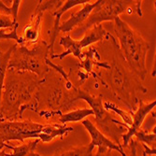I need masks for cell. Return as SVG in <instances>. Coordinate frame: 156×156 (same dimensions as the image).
Here are the masks:
<instances>
[{
    "label": "cell",
    "mask_w": 156,
    "mask_h": 156,
    "mask_svg": "<svg viewBox=\"0 0 156 156\" xmlns=\"http://www.w3.org/2000/svg\"><path fill=\"white\" fill-rule=\"evenodd\" d=\"M45 80L29 72L8 69L2 91L0 121L22 120L26 109L37 113L38 94L36 91Z\"/></svg>",
    "instance_id": "cell-1"
},
{
    "label": "cell",
    "mask_w": 156,
    "mask_h": 156,
    "mask_svg": "<svg viewBox=\"0 0 156 156\" xmlns=\"http://www.w3.org/2000/svg\"><path fill=\"white\" fill-rule=\"evenodd\" d=\"M73 131V127L62 123L42 124L30 120L0 121V150L4 148L5 143L11 140L24 143L26 138H35L48 143L57 136L63 139Z\"/></svg>",
    "instance_id": "cell-2"
},
{
    "label": "cell",
    "mask_w": 156,
    "mask_h": 156,
    "mask_svg": "<svg viewBox=\"0 0 156 156\" xmlns=\"http://www.w3.org/2000/svg\"><path fill=\"white\" fill-rule=\"evenodd\" d=\"M114 32L120 42L118 51L129 68L140 79L145 80L148 69L146 65L150 43L120 17L114 20Z\"/></svg>",
    "instance_id": "cell-3"
},
{
    "label": "cell",
    "mask_w": 156,
    "mask_h": 156,
    "mask_svg": "<svg viewBox=\"0 0 156 156\" xmlns=\"http://www.w3.org/2000/svg\"><path fill=\"white\" fill-rule=\"evenodd\" d=\"M106 77L101 78L97 76L104 86L108 87L114 95L127 106L130 111L134 112L136 109L139 99L136 96V88L146 94L148 90L131 76V74L117 61L109 63V68L106 69Z\"/></svg>",
    "instance_id": "cell-4"
},
{
    "label": "cell",
    "mask_w": 156,
    "mask_h": 156,
    "mask_svg": "<svg viewBox=\"0 0 156 156\" xmlns=\"http://www.w3.org/2000/svg\"><path fill=\"white\" fill-rule=\"evenodd\" d=\"M48 55H50V48L45 40L38 41L32 49L17 44L10 56L8 69L18 72H30L44 80L46 74L51 69L46 64Z\"/></svg>",
    "instance_id": "cell-5"
},
{
    "label": "cell",
    "mask_w": 156,
    "mask_h": 156,
    "mask_svg": "<svg viewBox=\"0 0 156 156\" xmlns=\"http://www.w3.org/2000/svg\"><path fill=\"white\" fill-rule=\"evenodd\" d=\"M136 1H123V0H98L97 6L91 12L84 23L72 31V37L78 38L84 36L92 27L102 24L103 22L114 21L120 14L126 11Z\"/></svg>",
    "instance_id": "cell-6"
},
{
    "label": "cell",
    "mask_w": 156,
    "mask_h": 156,
    "mask_svg": "<svg viewBox=\"0 0 156 156\" xmlns=\"http://www.w3.org/2000/svg\"><path fill=\"white\" fill-rule=\"evenodd\" d=\"M105 37H108V32H107V30L105 29L102 24H98V25L92 27L91 29L88 30L86 34L81 37L80 40H76L70 36L62 37L59 41V44L65 47L66 51L59 54L54 53L53 55L51 56V59L58 58L62 60L68 54H72L80 61H81L83 58L81 50L85 47H89L90 45L96 43L98 41L103 40Z\"/></svg>",
    "instance_id": "cell-7"
},
{
    "label": "cell",
    "mask_w": 156,
    "mask_h": 156,
    "mask_svg": "<svg viewBox=\"0 0 156 156\" xmlns=\"http://www.w3.org/2000/svg\"><path fill=\"white\" fill-rule=\"evenodd\" d=\"M65 1L62 0H51V1H38L34 13L31 15L30 22L23 29V36L22 37L23 45H36L40 37V23L42 16L46 10H55L59 9Z\"/></svg>",
    "instance_id": "cell-8"
},
{
    "label": "cell",
    "mask_w": 156,
    "mask_h": 156,
    "mask_svg": "<svg viewBox=\"0 0 156 156\" xmlns=\"http://www.w3.org/2000/svg\"><path fill=\"white\" fill-rule=\"evenodd\" d=\"M156 101H151L150 103H144L142 99H139L136 110L132 112V123L129 126L127 131L122 135V138L123 141V144H122V147H128L129 142L132 139V137L135 136V134L141 129L144 120L147 118V116L152 111L153 108H155Z\"/></svg>",
    "instance_id": "cell-9"
},
{
    "label": "cell",
    "mask_w": 156,
    "mask_h": 156,
    "mask_svg": "<svg viewBox=\"0 0 156 156\" xmlns=\"http://www.w3.org/2000/svg\"><path fill=\"white\" fill-rule=\"evenodd\" d=\"M89 2V0H67V1H65L64 4L57 9H55L51 12V15L54 18V22H53V26L51 29L49 31V37H50V43H48L49 48H50V56L54 54V43L55 40L57 38V36L59 34V26H60V20H61V16L63 15V13H65L66 11H67L68 9H72L76 6L79 5H84Z\"/></svg>",
    "instance_id": "cell-10"
},
{
    "label": "cell",
    "mask_w": 156,
    "mask_h": 156,
    "mask_svg": "<svg viewBox=\"0 0 156 156\" xmlns=\"http://www.w3.org/2000/svg\"><path fill=\"white\" fill-rule=\"evenodd\" d=\"M82 125L85 127L92 138L91 144L94 147H106L109 150L117 151L122 156H127V154L124 152L123 149L119 147L117 144H115L111 139L108 138L100 130L97 128V126L94 125L89 119H84L81 121Z\"/></svg>",
    "instance_id": "cell-11"
},
{
    "label": "cell",
    "mask_w": 156,
    "mask_h": 156,
    "mask_svg": "<svg viewBox=\"0 0 156 156\" xmlns=\"http://www.w3.org/2000/svg\"><path fill=\"white\" fill-rule=\"evenodd\" d=\"M97 3H98V0L94 3H91V1H89L88 3L84 4L81 9H80L79 11L75 13H72L71 17L69 19L60 23L59 31L63 33H69L70 31H73L75 28H77L79 25H80L82 23L86 21V19L89 17L91 12L97 6Z\"/></svg>",
    "instance_id": "cell-12"
},
{
    "label": "cell",
    "mask_w": 156,
    "mask_h": 156,
    "mask_svg": "<svg viewBox=\"0 0 156 156\" xmlns=\"http://www.w3.org/2000/svg\"><path fill=\"white\" fill-rule=\"evenodd\" d=\"M82 60L79 65V67L83 68L86 71V75L92 74L94 78H97V74L93 71L94 66L97 67H101L102 69H108L109 63L108 62H100V55L94 48H90L88 51L82 52Z\"/></svg>",
    "instance_id": "cell-13"
},
{
    "label": "cell",
    "mask_w": 156,
    "mask_h": 156,
    "mask_svg": "<svg viewBox=\"0 0 156 156\" xmlns=\"http://www.w3.org/2000/svg\"><path fill=\"white\" fill-rule=\"evenodd\" d=\"M94 114V113L92 108H80L66 113H62L61 115L58 116V121L62 124H66V122H78L83 121L86 117Z\"/></svg>",
    "instance_id": "cell-14"
},
{
    "label": "cell",
    "mask_w": 156,
    "mask_h": 156,
    "mask_svg": "<svg viewBox=\"0 0 156 156\" xmlns=\"http://www.w3.org/2000/svg\"><path fill=\"white\" fill-rule=\"evenodd\" d=\"M39 141V139H34L28 143H23V145L18 147L5 143L4 148H8L12 151V153H5V156H29L32 152H35Z\"/></svg>",
    "instance_id": "cell-15"
},
{
    "label": "cell",
    "mask_w": 156,
    "mask_h": 156,
    "mask_svg": "<svg viewBox=\"0 0 156 156\" xmlns=\"http://www.w3.org/2000/svg\"><path fill=\"white\" fill-rule=\"evenodd\" d=\"M17 43L11 46L7 51H2L0 50V108H1V98H2V91L4 87V80L8 71V66L10 59V56L16 48Z\"/></svg>",
    "instance_id": "cell-16"
},
{
    "label": "cell",
    "mask_w": 156,
    "mask_h": 156,
    "mask_svg": "<svg viewBox=\"0 0 156 156\" xmlns=\"http://www.w3.org/2000/svg\"><path fill=\"white\" fill-rule=\"evenodd\" d=\"M94 147L89 143L85 146L72 148L61 152H58L53 156H93V151Z\"/></svg>",
    "instance_id": "cell-17"
},
{
    "label": "cell",
    "mask_w": 156,
    "mask_h": 156,
    "mask_svg": "<svg viewBox=\"0 0 156 156\" xmlns=\"http://www.w3.org/2000/svg\"><path fill=\"white\" fill-rule=\"evenodd\" d=\"M103 107L106 110H110V111L115 112L117 115H119L122 118V120L123 121V123L126 124L129 128V126L132 123V111H126L124 109H122L119 107H117L115 104L108 102V101H105L103 103Z\"/></svg>",
    "instance_id": "cell-18"
},
{
    "label": "cell",
    "mask_w": 156,
    "mask_h": 156,
    "mask_svg": "<svg viewBox=\"0 0 156 156\" xmlns=\"http://www.w3.org/2000/svg\"><path fill=\"white\" fill-rule=\"evenodd\" d=\"M20 0H14L12 1V6L8 7L5 5L4 1L0 0V15H6L9 16L13 19L15 23H18V12H19V8L21 5Z\"/></svg>",
    "instance_id": "cell-19"
},
{
    "label": "cell",
    "mask_w": 156,
    "mask_h": 156,
    "mask_svg": "<svg viewBox=\"0 0 156 156\" xmlns=\"http://www.w3.org/2000/svg\"><path fill=\"white\" fill-rule=\"evenodd\" d=\"M135 136H136L137 140L140 141L142 145H146L147 147L151 149H155V143H156V136H155V127L151 133H147L144 130H139L135 134Z\"/></svg>",
    "instance_id": "cell-20"
},
{
    "label": "cell",
    "mask_w": 156,
    "mask_h": 156,
    "mask_svg": "<svg viewBox=\"0 0 156 156\" xmlns=\"http://www.w3.org/2000/svg\"><path fill=\"white\" fill-rule=\"evenodd\" d=\"M18 27L13 29H0V40H15L18 45H23L22 37L18 36Z\"/></svg>",
    "instance_id": "cell-21"
},
{
    "label": "cell",
    "mask_w": 156,
    "mask_h": 156,
    "mask_svg": "<svg viewBox=\"0 0 156 156\" xmlns=\"http://www.w3.org/2000/svg\"><path fill=\"white\" fill-rule=\"evenodd\" d=\"M19 27V23H15L9 16L0 15V29H13Z\"/></svg>",
    "instance_id": "cell-22"
},
{
    "label": "cell",
    "mask_w": 156,
    "mask_h": 156,
    "mask_svg": "<svg viewBox=\"0 0 156 156\" xmlns=\"http://www.w3.org/2000/svg\"><path fill=\"white\" fill-rule=\"evenodd\" d=\"M110 155H111V150L106 147H98L97 152L94 156H110Z\"/></svg>",
    "instance_id": "cell-23"
},
{
    "label": "cell",
    "mask_w": 156,
    "mask_h": 156,
    "mask_svg": "<svg viewBox=\"0 0 156 156\" xmlns=\"http://www.w3.org/2000/svg\"><path fill=\"white\" fill-rule=\"evenodd\" d=\"M130 148H131V153H132V156H138L137 155V151H138V145H137V142L135 141L133 138L130 140Z\"/></svg>",
    "instance_id": "cell-24"
},
{
    "label": "cell",
    "mask_w": 156,
    "mask_h": 156,
    "mask_svg": "<svg viewBox=\"0 0 156 156\" xmlns=\"http://www.w3.org/2000/svg\"><path fill=\"white\" fill-rule=\"evenodd\" d=\"M29 156H41V155H39V154H37V153H36V152H32Z\"/></svg>",
    "instance_id": "cell-25"
},
{
    "label": "cell",
    "mask_w": 156,
    "mask_h": 156,
    "mask_svg": "<svg viewBox=\"0 0 156 156\" xmlns=\"http://www.w3.org/2000/svg\"><path fill=\"white\" fill-rule=\"evenodd\" d=\"M5 151H0V156H5Z\"/></svg>",
    "instance_id": "cell-26"
},
{
    "label": "cell",
    "mask_w": 156,
    "mask_h": 156,
    "mask_svg": "<svg viewBox=\"0 0 156 156\" xmlns=\"http://www.w3.org/2000/svg\"><path fill=\"white\" fill-rule=\"evenodd\" d=\"M142 156H148V155L146 154V152H145V151H142Z\"/></svg>",
    "instance_id": "cell-27"
}]
</instances>
